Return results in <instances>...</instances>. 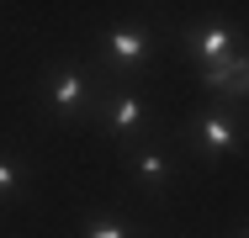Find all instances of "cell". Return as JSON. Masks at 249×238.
<instances>
[{
    "label": "cell",
    "mask_w": 249,
    "mask_h": 238,
    "mask_svg": "<svg viewBox=\"0 0 249 238\" xmlns=\"http://www.w3.org/2000/svg\"><path fill=\"white\" fill-rule=\"evenodd\" d=\"M90 101H96V80H90L85 64H64L48 85H43V106H48L53 117H64V122L80 117V111H90Z\"/></svg>",
    "instance_id": "7a4b0ae2"
},
{
    "label": "cell",
    "mask_w": 249,
    "mask_h": 238,
    "mask_svg": "<svg viewBox=\"0 0 249 238\" xmlns=\"http://www.w3.org/2000/svg\"><path fill=\"white\" fill-rule=\"evenodd\" d=\"M244 48H239V32L228 27V21H201L186 32V58L207 69V64H228V58H239Z\"/></svg>",
    "instance_id": "5b68a950"
},
{
    "label": "cell",
    "mask_w": 249,
    "mask_h": 238,
    "mask_svg": "<svg viewBox=\"0 0 249 238\" xmlns=\"http://www.w3.org/2000/svg\"><path fill=\"white\" fill-rule=\"evenodd\" d=\"M101 53H106V69H117V74L127 69L133 74V69H143L154 58V32L138 27V21H122V27H111L101 37Z\"/></svg>",
    "instance_id": "3957f363"
},
{
    "label": "cell",
    "mask_w": 249,
    "mask_h": 238,
    "mask_svg": "<svg viewBox=\"0 0 249 238\" xmlns=\"http://www.w3.org/2000/svg\"><path fill=\"white\" fill-rule=\"evenodd\" d=\"M223 101H239V106H249V48L233 58V85H228V95Z\"/></svg>",
    "instance_id": "ba28073f"
},
{
    "label": "cell",
    "mask_w": 249,
    "mask_h": 238,
    "mask_svg": "<svg viewBox=\"0 0 249 238\" xmlns=\"http://www.w3.org/2000/svg\"><path fill=\"white\" fill-rule=\"evenodd\" d=\"M127 159H133V180L149 190V196H164L175 186V159L159 153V148H143V143H127Z\"/></svg>",
    "instance_id": "8992f818"
},
{
    "label": "cell",
    "mask_w": 249,
    "mask_h": 238,
    "mask_svg": "<svg viewBox=\"0 0 249 238\" xmlns=\"http://www.w3.org/2000/svg\"><path fill=\"white\" fill-rule=\"evenodd\" d=\"M186 138H191L196 153L217 159V153H239L244 148V127H239V117L228 106H201L191 117V127H186Z\"/></svg>",
    "instance_id": "6da1fadb"
},
{
    "label": "cell",
    "mask_w": 249,
    "mask_h": 238,
    "mask_svg": "<svg viewBox=\"0 0 249 238\" xmlns=\"http://www.w3.org/2000/svg\"><path fill=\"white\" fill-rule=\"evenodd\" d=\"M80 238H138V233H133V222H127V217H117V212H101V217H85Z\"/></svg>",
    "instance_id": "52a82bcc"
},
{
    "label": "cell",
    "mask_w": 249,
    "mask_h": 238,
    "mask_svg": "<svg viewBox=\"0 0 249 238\" xmlns=\"http://www.w3.org/2000/svg\"><path fill=\"white\" fill-rule=\"evenodd\" d=\"M101 122L111 127V138L143 143V133H149V106H143L138 90H106L101 95Z\"/></svg>",
    "instance_id": "277c9868"
},
{
    "label": "cell",
    "mask_w": 249,
    "mask_h": 238,
    "mask_svg": "<svg viewBox=\"0 0 249 238\" xmlns=\"http://www.w3.org/2000/svg\"><path fill=\"white\" fill-rule=\"evenodd\" d=\"M239 238H249V228H244V233H239Z\"/></svg>",
    "instance_id": "30bf717a"
},
{
    "label": "cell",
    "mask_w": 249,
    "mask_h": 238,
    "mask_svg": "<svg viewBox=\"0 0 249 238\" xmlns=\"http://www.w3.org/2000/svg\"><path fill=\"white\" fill-rule=\"evenodd\" d=\"M21 180H27V175H21V164H16L11 153H0V201H11V196L21 190Z\"/></svg>",
    "instance_id": "9c48e42d"
}]
</instances>
